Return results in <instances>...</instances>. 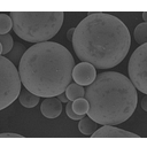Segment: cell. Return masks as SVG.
<instances>
[{"mask_svg":"<svg viewBox=\"0 0 147 147\" xmlns=\"http://www.w3.org/2000/svg\"><path fill=\"white\" fill-rule=\"evenodd\" d=\"M87 115L101 125H117L129 119L138 102L137 88L123 74L106 71L99 74L86 90Z\"/></svg>","mask_w":147,"mask_h":147,"instance_id":"3","label":"cell"},{"mask_svg":"<svg viewBox=\"0 0 147 147\" xmlns=\"http://www.w3.org/2000/svg\"><path fill=\"white\" fill-rule=\"evenodd\" d=\"M72 46L82 62L95 69H110L129 53L131 36L126 25L108 13H91L75 28Z\"/></svg>","mask_w":147,"mask_h":147,"instance_id":"1","label":"cell"},{"mask_svg":"<svg viewBox=\"0 0 147 147\" xmlns=\"http://www.w3.org/2000/svg\"><path fill=\"white\" fill-rule=\"evenodd\" d=\"M75 60L67 47L54 41L38 42L26 49L18 72L26 90L40 98L57 96L72 79Z\"/></svg>","mask_w":147,"mask_h":147,"instance_id":"2","label":"cell"},{"mask_svg":"<svg viewBox=\"0 0 147 147\" xmlns=\"http://www.w3.org/2000/svg\"><path fill=\"white\" fill-rule=\"evenodd\" d=\"M22 80L14 63L5 55L0 56V109L11 105L21 93Z\"/></svg>","mask_w":147,"mask_h":147,"instance_id":"5","label":"cell"},{"mask_svg":"<svg viewBox=\"0 0 147 147\" xmlns=\"http://www.w3.org/2000/svg\"><path fill=\"white\" fill-rule=\"evenodd\" d=\"M134 39L139 45L147 44V23H140L134 29Z\"/></svg>","mask_w":147,"mask_h":147,"instance_id":"14","label":"cell"},{"mask_svg":"<svg viewBox=\"0 0 147 147\" xmlns=\"http://www.w3.org/2000/svg\"><path fill=\"white\" fill-rule=\"evenodd\" d=\"M0 137L1 138H24L23 136H21V134H17V133H10V132H7V133H1L0 134Z\"/></svg>","mask_w":147,"mask_h":147,"instance_id":"19","label":"cell"},{"mask_svg":"<svg viewBox=\"0 0 147 147\" xmlns=\"http://www.w3.org/2000/svg\"><path fill=\"white\" fill-rule=\"evenodd\" d=\"M92 138H139V136L114 125H102L92 133Z\"/></svg>","mask_w":147,"mask_h":147,"instance_id":"8","label":"cell"},{"mask_svg":"<svg viewBox=\"0 0 147 147\" xmlns=\"http://www.w3.org/2000/svg\"><path fill=\"white\" fill-rule=\"evenodd\" d=\"M13 29V20L6 13L0 14V34H7Z\"/></svg>","mask_w":147,"mask_h":147,"instance_id":"17","label":"cell"},{"mask_svg":"<svg viewBox=\"0 0 147 147\" xmlns=\"http://www.w3.org/2000/svg\"><path fill=\"white\" fill-rule=\"evenodd\" d=\"M127 71L131 83L141 93H147V44L140 45L131 55Z\"/></svg>","mask_w":147,"mask_h":147,"instance_id":"6","label":"cell"},{"mask_svg":"<svg viewBox=\"0 0 147 147\" xmlns=\"http://www.w3.org/2000/svg\"><path fill=\"white\" fill-rule=\"evenodd\" d=\"M142 20L145 21V23H146V21H147V13L146 11H144L142 13Z\"/></svg>","mask_w":147,"mask_h":147,"instance_id":"23","label":"cell"},{"mask_svg":"<svg viewBox=\"0 0 147 147\" xmlns=\"http://www.w3.org/2000/svg\"><path fill=\"white\" fill-rule=\"evenodd\" d=\"M65 113H67L68 117L71 118V119H74V121H76V119H82V118L84 117V115H78V114H76V113L74 111V109H72V101H68V102H67Z\"/></svg>","mask_w":147,"mask_h":147,"instance_id":"18","label":"cell"},{"mask_svg":"<svg viewBox=\"0 0 147 147\" xmlns=\"http://www.w3.org/2000/svg\"><path fill=\"white\" fill-rule=\"evenodd\" d=\"M96 77V69L88 62H80L75 64L72 69V78L75 83L82 86H88Z\"/></svg>","mask_w":147,"mask_h":147,"instance_id":"7","label":"cell"},{"mask_svg":"<svg viewBox=\"0 0 147 147\" xmlns=\"http://www.w3.org/2000/svg\"><path fill=\"white\" fill-rule=\"evenodd\" d=\"M0 42H1V55H6L8 54L13 47H14V40L13 37L7 33V34H1L0 36Z\"/></svg>","mask_w":147,"mask_h":147,"instance_id":"16","label":"cell"},{"mask_svg":"<svg viewBox=\"0 0 147 147\" xmlns=\"http://www.w3.org/2000/svg\"><path fill=\"white\" fill-rule=\"evenodd\" d=\"M25 52H26V49H25L24 45L17 41V42L14 44L13 49L8 53V55H7L6 57H7L11 63H14L15 65H16V64L20 65V62H21V60H22V57H23V55H24Z\"/></svg>","mask_w":147,"mask_h":147,"instance_id":"11","label":"cell"},{"mask_svg":"<svg viewBox=\"0 0 147 147\" xmlns=\"http://www.w3.org/2000/svg\"><path fill=\"white\" fill-rule=\"evenodd\" d=\"M67 98L69 99V101H74L76 99H79V98H84V94H85V90L83 88L82 85H78L77 83H70L68 85V87L65 88L64 91Z\"/></svg>","mask_w":147,"mask_h":147,"instance_id":"12","label":"cell"},{"mask_svg":"<svg viewBox=\"0 0 147 147\" xmlns=\"http://www.w3.org/2000/svg\"><path fill=\"white\" fill-rule=\"evenodd\" d=\"M57 99H59L61 102H68V101H69V99L67 98V95H65L64 92L61 93V94H59V95H57Z\"/></svg>","mask_w":147,"mask_h":147,"instance_id":"21","label":"cell"},{"mask_svg":"<svg viewBox=\"0 0 147 147\" xmlns=\"http://www.w3.org/2000/svg\"><path fill=\"white\" fill-rule=\"evenodd\" d=\"M88 102L85 98H79L72 101V109L78 115H85L88 111Z\"/></svg>","mask_w":147,"mask_h":147,"instance_id":"15","label":"cell"},{"mask_svg":"<svg viewBox=\"0 0 147 147\" xmlns=\"http://www.w3.org/2000/svg\"><path fill=\"white\" fill-rule=\"evenodd\" d=\"M18 100H20L22 106H24L26 108H33L40 101V96L33 94L32 92H30L29 90H26L24 87L23 90H21V93L18 95Z\"/></svg>","mask_w":147,"mask_h":147,"instance_id":"10","label":"cell"},{"mask_svg":"<svg viewBox=\"0 0 147 147\" xmlns=\"http://www.w3.org/2000/svg\"><path fill=\"white\" fill-rule=\"evenodd\" d=\"M78 129L83 134L92 136V133L98 129V123L90 117H83L82 119H79Z\"/></svg>","mask_w":147,"mask_h":147,"instance_id":"13","label":"cell"},{"mask_svg":"<svg viewBox=\"0 0 147 147\" xmlns=\"http://www.w3.org/2000/svg\"><path fill=\"white\" fill-rule=\"evenodd\" d=\"M41 114L47 118H56L62 111V103L57 96L45 98L40 106Z\"/></svg>","mask_w":147,"mask_h":147,"instance_id":"9","label":"cell"},{"mask_svg":"<svg viewBox=\"0 0 147 147\" xmlns=\"http://www.w3.org/2000/svg\"><path fill=\"white\" fill-rule=\"evenodd\" d=\"M141 107L145 111H147V98L146 96H144L142 100H141Z\"/></svg>","mask_w":147,"mask_h":147,"instance_id":"22","label":"cell"},{"mask_svg":"<svg viewBox=\"0 0 147 147\" xmlns=\"http://www.w3.org/2000/svg\"><path fill=\"white\" fill-rule=\"evenodd\" d=\"M14 32L29 42H44L53 38L61 29L62 11H11Z\"/></svg>","mask_w":147,"mask_h":147,"instance_id":"4","label":"cell"},{"mask_svg":"<svg viewBox=\"0 0 147 147\" xmlns=\"http://www.w3.org/2000/svg\"><path fill=\"white\" fill-rule=\"evenodd\" d=\"M74 32H75V28H71V29H69V30H68V32H67V38H68V40H69V41H72Z\"/></svg>","mask_w":147,"mask_h":147,"instance_id":"20","label":"cell"}]
</instances>
